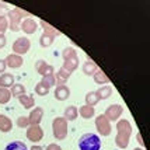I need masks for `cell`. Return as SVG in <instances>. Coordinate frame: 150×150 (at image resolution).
I'll return each instance as SVG.
<instances>
[{
  "mask_svg": "<svg viewBox=\"0 0 150 150\" xmlns=\"http://www.w3.org/2000/svg\"><path fill=\"white\" fill-rule=\"evenodd\" d=\"M79 149L80 150H100L101 149V139L94 133H84L79 139Z\"/></svg>",
  "mask_w": 150,
  "mask_h": 150,
  "instance_id": "obj_1",
  "label": "cell"
},
{
  "mask_svg": "<svg viewBox=\"0 0 150 150\" xmlns=\"http://www.w3.org/2000/svg\"><path fill=\"white\" fill-rule=\"evenodd\" d=\"M53 132H55V137L59 140L66 137V121L63 118H56L53 121Z\"/></svg>",
  "mask_w": 150,
  "mask_h": 150,
  "instance_id": "obj_2",
  "label": "cell"
},
{
  "mask_svg": "<svg viewBox=\"0 0 150 150\" xmlns=\"http://www.w3.org/2000/svg\"><path fill=\"white\" fill-rule=\"evenodd\" d=\"M28 139L31 140V142H38V140H41L42 139V136H44V132H42V129L39 128L38 125H35V126H33L30 131H28Z\"/></svg>",
  "mask_w": 150,
  "mask_h": 150,
  "instance_id": "obj_3",
  "label": "cell"
},
{
  "mask_svg": "<svg viewBox=\"0 0 150 150\" xmlns=\"http://www.w3.org/2000/svg\"><path fill=\"white\" fill-rule=\"evenodd\" d=\"M97 126H98V131H100L101 135H105V136L110 135V132H111V125H110V122H108L104 117H101L97 119Z\"/></svg>",
  "mask_w": 150,
  "mask_h": 150,
  "instance_id": "obj_4",
  "label": "cell"
},
{
  "mask_svg": "<svg viewBox=\"0 0 150 150\" xmlns=\"http://www.w3.org/2000/svg\"><path fill=\"white\" fill-rule=\"evenodd\" d=\"M4 150H28L24 142L21 140H14V142H10V143L6 146Z\"/></svg>",
  "mask_w": 150,
  "mask_h": 150,
  "instance_id": "obj_5",
  "label": "cell"
},
{
  "mask_svg": "<svg viewBox=\"0 0 150 150\" xmlns=\"http://www.w3.org/2000/svg\"><path fill=\"white\" fill-rule=\"evenodd\" d=\"M0 129L6 132L11 129V121L7 117H0Z\"/></svg>",
  "mask_w": 150,
  "mask_h": 150,
  "instance_id": "obj_6",
  "label": "cell"
},
{
  "mask_svg": "<svg viewBox=\"0 0 150 150\" xmlns=\"http://www.w3.org/2000/svg\"><path fill=\"white\" fill-rule=\"evenodd\" d=\"M65 115L67 119H76V117H77V108L73 107V105L67 107L65 110Z\"/></svg>",
  "mask_w": 150,
  "mask_h": 150,
  "instance_id": "obj_7",
  "label": "cell"
},
{
  "mask_svg": "<svg viewBox=\"0 0 150 150\" xmlns=\"http://www.w3.org/2000/svg\"><path fill=\"white\" fill-rule=\"evenodd\" d=\"M80 115L83 118H91L94 115V112L91 111V108H88V107H81L80 108Z\"/></svg>",
  "mask_w": 150,
  "mask_h": 150,
  "instance_id": "obj_8",
  "label": "cell"
},
{
  "mask_svg": "<svg viewBox=\"0 0 150 150\" xmlns=\"http://www.w3.org/2000/svg\"><path fill=\"white\" fill-rule=\"evenodd\" d=\"M13 83V76L11 74H3L0 77V86H6V84H11Z\"/></svg>",
  "mask_w": 150,
  "mask_h": 150,
  "instance_id": "obj_9",
  "label": "cell"
},
{
  "mask_svg": "<svg viewBox=\"0 0 150 150\" xmlns=\"http://www.w3.org/2000/svg\"><path fill=\"white\" fill-rule=\"evenodd\" d=\"M21 100V104L24 105V107H27V108H31L34 105V101L31 97H27V96H23V97L20 98Z\"/></svg>",
  "mask_w": 150,
  "mask_h": 150,
  "instance_id": "obj_10",
  "label": "cell"
},
{
  "mask_svg": "<svg viewBox=\"0 0 150 150\" xmlns=\"http://www.w3.org/2000/svg\"><path fill=\"white\" fill-rule=\"evenodd\" d=\"M98 103V94H94V93H90L87 96V104L88 105H94Z\"/></svg>",
  "mask_w": 150,
  "mask_h": 150,
  "instance_id": "obj_11",
  "label": "cell"
},
{
  "mask_svg": "<svg viewBox=\"0 0 150 150\" xmlns=\"http://www.w3.org/2000/svg\"><path fill=\"white\" fill-rule=\"evenodd\" d=\"M42 117V108H37L34 111V115H33V124H38V121L41 119Z\"/></svg>",
  "mask_w": 150,
  "mask_h": 150,
  "instance_id": "obj_12",
  "label": "cell"
},
{
  "mask_svg": "<svg viewBox=\"0 0 150 150\" xmlns=\"http://www.w3.org/2000/svg\"><path fill=\"white\" fill-rule=\"evenodd\" d=\"M20 93H23V87H21V86H16V87H13V94L14 96H18Z\"/></svg>",
  "mask_w": 150,
  "mask_h": 150,
  "instance_id": "obj_13",
  "label": "cell"
},
{
  "mask_svg": "<svg viewBox=\"0 0 150 150\" xmlns=\"http://www.w3.org/2000/svg\"><path fill=\"white\" fill-rule=\"evenodd\" d=\"M27 125H28V119H20L18 121V126H21V128H25Z\"/></svg>",
  "mask_w": 150,
  "mask_h": 150,
  "instance_id": "obj_14",
  "label": "cell"
},
{
  "mask_svg": "<svg viewBox=\"0 0 150 150\" xmlns=\"http://www.w3.org/2000/svg\"><path fill=\"white\" fill-rule=\"evenodd\" d=\"M46 150H62L60 149V147H59L58 144H49V146H48V147H46Z\"/></svg>",
  "mask_w": 150,
  "mask_h": 150,
  "instance_id": "obj_15",
  "label": "cell"
},
{
  "mask_svg": "<svg viewBox=\"0 0 150 150\" xmlns=\"http://www.w3.org/2000/svg\"><path fill=\"white\" fill-rule=\"evenodd\" d=\"M4 62H1V60H0V72H4V69H6V67H4Z\"/></svg>",
  "mask_w": 150,
  "mask_h": 150,
  "instance_id": "obj_16",
  "label": "cell"
},
{
  "mask_svg": "<svg viewBox=\"0 0 150 150\" xmlns=\"http://www.w3.org/2000/svg\"><path fill=\"white\" fill-rule=\"evenodd\" d=\"M31 150H42V149H41L39 146H33V149H31Z\"/></svg>",
  "mask_w": 150,
  "mask_h": 150,
  "instance_id": "obj_17",
  "label": "cell"
},
{
  "mask_svg": "<svg viewBox=\"0 0 150 150\" xmlns=\"http://www.w3.org/2000/svg\"><path fill=\"white\" fill-rule=\"evenodd\" d=\"M135 150H143V149H135Z\"/></svg>",
  "mask_w": 150,
  "mask_h": 150,
  "instance_id": "obj_18",
  "label": "cell"
}]
</instances>
